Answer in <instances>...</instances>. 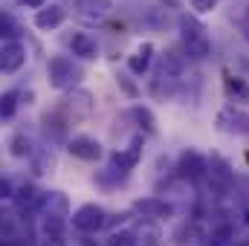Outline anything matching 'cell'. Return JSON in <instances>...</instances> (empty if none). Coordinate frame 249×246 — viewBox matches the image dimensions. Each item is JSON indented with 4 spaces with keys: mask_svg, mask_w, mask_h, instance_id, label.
<instances>
[{
    "mask_svg": "<svg viewBox=\"0 0 249 246\" xmlns=\"http://www.w3.org/2000/svg\"><path fill=\"white\" fill-rule=\"evenodd\" d=\"M180 32H183V44H186L188 58H206L209 55V35H206V26L191 18V15H183L180 18Z\"/></svg>",
    "mask_w": 249,
    "mask_h": 246,
    "instance_id": "1",
    "label": "cell"
},
{
    "mask_svg": "<svg viewBox=\"0 0 249 246\" xmlns=\"http://www.w3.org/2000/svg\"><path fill=\"white\" fill-rule=\"evenodd\" d=\"M70 220H72V226H75L78 232L93 235V232H99V229L107 223V214H105L102 206H96V203H84V206H78V209L70 214Z\"/></svg>",
    "mask_w": 249,
    "mask_h": 246,
    "instance_id": "2",
    "label": "cell"
},
{
    "mask_svg": "<svg viewBox=\"0 0 249 246\" xmlns=\"http://www.w3.org/2000/svg\"><path fill=\"white\" fill-rule=\"evenodd\" d=\"M67 214H53V211H44L41 214V229H38V238L41 246H67Z\"/></svg>",
    "mask_w": 249,
    "mask_h": 246,
    "instance_id": "3",
    "label": "cell"
},
{
    "mask_svg": "<svg viewBox=\"0 0 249 246\" xmlns=\"http://www.w3.org/2000/svg\"><path fill=\"white\" fill-rule=\"evenodd\" d=\"M93 110V96L87 90H72L58 107V116H64V122H78V119H87Z\"/></svg>",
    "mask_w": 249,
    "mask_h": 246,
    "instance_id": "4",
    "label": "cell"
},
{
    "mask_svg": "<svg viewBox=\"0 0 249 246\" xmlns=\"http://www.w3.org/2000/svg\"><path fill=\"white\" fill-rule=\"evenodd\" d=\"M47 72H50V84H53L55 90H67V87H72V84H75V78H78V70L72 67L70 58H64V55L50 58Z\"/></svg>",
    "mask_w": 249,
    "mask_h": 246,
    "instance_id": "5",
    "label": "cell"
},
{
    "mask_svg": "<svg viewBox=\"0 0 249 246\" xmlns=\"http://www.w3.org/2000/svg\"><path fill=\"white\" fill-rule=\"evenodd\" d=\"M78 20L84 23H102L113 12V0H72Z\"/></svg>",
    "mask_w": 249,
    "mask_h": 246,
    "instance_id": "6",
    "label": "cell"
},
{
    "mask_svg": "<svg viewBox=\"0 0 249 246\" xmlns=\"http://www.w3.org/2000/svg\"><path fill=\"white\" fill-rule=\"evenodd\" d=\"M26 64V47L20 41H3L0 47V70L3 72H18Z\"/></svg>",
    "mask_w": 249,
    "mask_h": 246,
    "instance_id": "7",
    "label": "cell"
},
{
    "mask_svg": "<svg viewBox=\"0 0 249 246\" xmlns=\"http://www.w3.org/2000/svg\"><path fill=\"white\" fill-rule=\"evenodd\" d=\"M67 151H70L75 159H84V162H93V159L102 157V145H99V139H93V136H72V139L67 142Z\"/></svg>",
    "mask_w": 249,
    "mask_h": 246,
    "instance_id": "8",
    "label": "cell"
},
{
    "mask_svg": "<svg viewBox=\"0 0 249 246\" xmlns=\"http://www.w3.org/2000/svg\"><path fill=\"white\" fill-rule=\"evenodd\" d=\"M133 209L145 217V220H165L174 214V206L165 203V200H157V197H145V200H136Z\"/></svg>",
    "mask_w": 249,
    "mask_h": 246,
    "instance_id": "9",
    "label": "cell"
},
{
    "mask_svg": "<svg viewBox=\"0 0 249 246\" xmlns=\"http://www.w3.org/2000/svg\"><path fill=\"white\" fill-rule=\"evenodd\" d=\"M177 171H180V177H183V180H200L203 174H209V162H206L197 151H186V154L180 157Z\"/></svg>",
    "mask_w": 249,
    "mask_h": 246,
    "instance_id": "10",
    "label": "cell"
},
{
    "mask_svg": "<svg viewBox=\"0 0 249 246\" xmlns=\"http://www.w3.org/2000/svg\"><path fill=\"white\" fill-rule=\"evenodd\" d=\"M142 159V139H133L124 151H116L113 157H110V162H113V168H119L122 174H127L130 168H136V162Z\"/></svg>",
    "mask_w": 249,
    "mask_h": 246,
    "instance_id": "11",
    "label": "cell"
},
{
    "mask_svg": "<svg viewBox=\"0 0 249 246\" xmlns=\"http://www.w3.org/2000/svg\"><path fill=\"white\" fill-rule=\"evenodd\" d=\"M217 124H220V130H226V133H247L249 130V119L241 110H232V107H226V110L217 113Z\"/></svg>",
    "mask_w": 249,
    "mask_h": 246,
    "instance_id": "12",
    "label": "cell"
},
{
    "mask_svg": "<svg viewBox=\"0 0 249 246\" xmlns=\"http://www.w3.org/2000/svg\"><path fill=\"white\" fill-rule=\"evenodd\" d=\"M70 50H72V55H78V58H84V61H90V58L99 55L96 38H90L87 32H72V38H70Z\"/></svg>",
    "mask_w": 249,
    "mask_h": 246,
    "instance_id": "13",
    "label": "cell"
},
{
    "mask_svg": "<svg viewBox=\"0 0 249 246\" xmlns=\"http://www.w3.org/2000/svg\"><path fill=\"white\" fill-rule=\"evenodd\" d=\"M64 6L58 3H53V6H44V9H38V15H35V26L38 29H44V32H50V29H55V26H61L64 23Z\"/></svg>",
    "mask_w": 249,
    "mask_h": 246,
    "instance_id": "14",
    "label": "cell"
},
{
    "mask_svg": "<svg viewBox=\"0 0 249 246\" xmlns=\"http://www.w3.org/2000/svg\"><path fill=\"white\" fill-rule=\"evenodd\" d=\"M151 61H154V44H142V47L127 58V70H130L133 75H142V72H148Z\"/></svg>",
    "mask_w": 249,
    "mask_h": 246,
    "instance_id": "15",
    "label": "cell"
},
{
    "mask_svg": "<svg viewBox=\"0 0 249 246\" xmlns=\"http://www.w3.org/2000/svg\"><path fill=\"white\" fill-rule=\"evenodd\" d=\"M203 244H209L206 241V235L191 223V226H186L180 235H177V246H203Z\"/></svg>",
    "mask_w": 249,
    "mask_h": 246,
    "instance_id": "16",
    "label": "cell"
},
{
    "mask_svg": "<svg viewBox=\"0 0 249 246\" xmlns=\"http://www.w3.org/2000/svg\"><path fill=\"white\" fill-rule=\"evenodd\" d=\"M223 84H226V90H229L232 96H238V99L249 102V87H247L244 78H238V75H232V72H223Z\"/></svg>",
    "mask_w": 249,
    "mask_h": 246,
    "instance_id": "17",
    "label": "cell"
},
{
    "mask_svg": "<svg viewBox=\"0 0 249 246\" xmlns=\"http://www.w3.org/2000/svg\"><path fill=\"white\" fill-rule=\"evenodd\" d=\"M127 116L139 124V127H145L148 133H154V124H157V122H154V113H151L148 107H130V113H127Z\"/></svg>",
    "mask_w": 249,
    "mask_h": 246,
    "instance_id": "18",
    "label": "cell"
},
{
    "mask_svg": "<svg viewBox=\"0 0 249 246\" xmlns=\"http://www.w3.org/2000/svg\"><path fill=\"white\" fill-rule=\"evenodd\" d=\"M9 148H12V157H29V154H32V145H29V139H26L23 133H18V136H12V142H9Z\"/></svg>",
    "mask_w": 249,
    "mask_h": 246,
    "instance_id": "19",
    "label": "cell"
},
{
    "mask_svg": "<svg viewBox=\"0 0 249 246\" xmlns=\"http://www.w3.org/2000/svg\"><path fill=\"white\" fill-rule=\"evenodd\" d=\"M107 246H139V241H136L133 232L122 229V232H113V235L107 238Z\"/></svg>",
    "mask_w": 249,
    "mask_h": 246,
    "instance_id": "20",
    "label": "cell"
},
{
    "mask_svg": "<svg viewBox=\"0 0 249 246\" xmlns=\"http://www.w3.org/2000/svg\"><path fill=\"white\" fill-rule=\"evenodd\" d=\"M15 107H18V93H3V99H0V116L3 119L15 116Z\"/></svg>",
    "mask_w": 249,
    "mask_h": 246,
    "instance_id": "21",
    "label": "cell"
},
{
    "mask_svg": "<svg viewBox=\"0 0 249 246\" xmlns=\"http://www.w3.org/2000/svg\"><path fill=\"white\" fill-rule=\"evenodd\" d=\"M3 35H6V41H18V26L9 15H3Z\"/></svg>",
    "mask_w": 249,
    "mask_h": 246,
    "instance_id": "22",
    "label": "cell"
},
{
    "mask_svg": "<svg viewBox=\"0 0 249 246\" xmlns=\"http://www.w3.org/2000/svg\"><path fill=\"white\" fill-rule=\"evenodd\" d=\"M194 3V9H200V12H212L214 6H217V0H191Z\"/></svg>",
    "mask_w": 249,
    "mask_h": 246,
    "instance_id": "23",
    "label": "cell"
},
{
    "mask_svg": "<svg viewBox=\"0 0 249 246\" xmlns=\"http://www.w3.org/2000/svg\"><path fill=\"white\" fill-rule=\"evenodd\" d=\"M0 197H3V200L15 197V194H12V183H9V180H3V183H0Z\"/></svg>",
    "mask_w": 249,
    "mask_h": 246,
    "instance_id": "24",
    "label": "cell"
},
{
    "mask_svg": "<svg viewBox=\"0 0 249 246\" xmlns=\"http://www.w3.org/2000/svg\"><path fill=\"white\" fill-rule=\"evenodd\" d=\"M20 3H26V6H32V9H44V0H20Z\"/></svg>",
    "mask_w": 249,
    "mask_h": 246,
    "instance_id": "25",
    "label": "cell"
},
{
    "mask_svg": "<svg viewBox=\"0 0 249 246\" xmlns=\"http://www.w3.org/2000/svg\"><path fill=\"white\" fill-rule=\"evenodd\" d=\"M238 246H249V241H244V244H238Z\"/></svg>",
    "mask_w": 249,
    "mask_h": 246,
    "instance_id": "26",
    "label": "cell"
},
{
    "mask_svg": "<svg viewBox=\"0 0 249 246\" xmlns=\"http://www.w3.org/2000/svg\"><path fill=\"white\" fill-rule=\"evenodd\" d=\"M247 223H249V209H247Z\"/></svg>",
    "mask_w": 249,
    "mask_h": 246,
    "instance_id": "27",
    "label": "cell"
}]
</instances>
